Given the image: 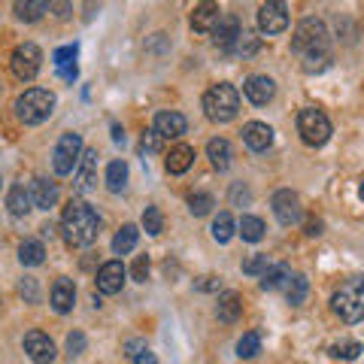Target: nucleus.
<instances>
[{
  "instance_id": "7c9ffc66",
  "label": "nucleus",
  "mask_w": 364,
  "mask_h": 364,
  "mask_svg": "<svg viewBox=\"0 0 364 364\" xmlns=\"http://www.w3.org/2000/svg\"><path fill=\"white\" fill-rule=\"evenodd\" d=\"M49 6L52 4H46V0H28V4H21V0H18L13 9H16V16L21 21H37L43 13H49Z\"/></svg>"
},
{
  "instance_id": "bb28decb",
  "label": "nucleus",
  "mask_w": 364,
  "mask_h": 364,
  "mask_svg": "<svg viewBox=\"0 0 364 364\" xmlns=\"http://www.w3.org/2000/svg\"><path fill=\"white\" fill-rule=\"evenodd\" d=\"M306 291H310V279L304 273H291L289 282H286V298L291 306H301L306 301Z\"/></svg>"
},
{
  "instance_id": "e433bc0d",
  "label": "nucleus",
  "mask_w": 364,
  "mask_h": 364,
  "mask_svg": "<svg viewBox=\"0 0 364 364\" xmlns=\"http://www.w3.org/2000/svg\"><path fill=\"white\" fill-rule=\"evenodd\" d=\"M76 46H61L58 52L52 55V61H55V67H58V70H67V67H76L73 61H76Z\"/></svg>"
},
{
  "instance_id": "6ab92c4d",
  "label": "nucleus",
  "mask_w": 364,
  "mask_h": 364,
  "mask_svg": "<svg viewBox=\"0 0 364 364\" xmlns=\"http://www.w3.org/2000/svg\"><path fill=\"white\" fill-rule=\"evenodd\" d=\"M219 18H222L219 4H210V0H207V4H198L195 6V13H191V28H195L198 33H210Z\"/></svg>"
},
{
  "instance_id": "2f4dec72",
  "label": "nucleus",
  "mask_w": 364,
  "mask_h": 364,
  "mask_svg": "<svg viewBox=\"0 0 364 364\" xmlns=\"http://www.w3.org/2000/svg\"><path fill=\"white\" fill-rule=\"evenodd\" d=\"M237 234V225H234V219H231V213H219L213 219V237L219 243H228L231 237Z\"/></svg>"
},
{
  "instance_id": "20e7f679",
  "label": "nucleus",
  "mask_w": 364,
  "mask_h": 364,
  "mask_svg": "<svg viewBox=\"0 0 364 364\" xmlns=\"http://www.w3.org/2000/svg\"><path fill=\"white\" fill-rule=\"evenodd\" d=\"M203 109H207V119L215 124H225L237 116L240 109V95L231 82H215L207 95H203Z\"/></svg>"
},
{
  "instance_id": "cd10ccee",
  "label": "nucleus",
  "mask_w": 364,
  "mask_h": 364,
  "mask_svg": "<svg viewBox=\"0 0 364 364\" xmlns=\"http://www.w3.org/2000/svg\"><path fill=\"white\" fill-rule=\"evenodd\" d=\"M18 261L25 267H37V264H43L46 261V246L40 243V240H25L18 246Z\"/></svg>"
},
{
  "instance_id": "7ed1b4c3",
  "label": "nucleus",
  "mask_w": 364,
  "mask_h": 364,
  "mask_svg": "<svg viewBox=\"0 0 364 364\" xmlns=\"http://www.w3.org/2000/svg\"><path fill=\"white\" fill-rule=\"evenodd\" d=\"M331 310L343 318V322L355 325L364 318V277H352L334 291Z\"/></svg>"
},
{
  "instance_id": "c756f323",
  "label": "nucleus",
  "mask_w": 364,
  "mask_h": 364,
  "mask_svg": "<svg viewBox=\"0 0 364 364\" xmlns=\"http://www.w3.org/2000/svg\"><path fill=\"white\" fill-rule=\"evenodd\" d=\"M124 182H128V164L124 161H109V167H107V188L112 191V195H119V191L124 188Z\"/></svg>"
},
{
  "instance_id": "473e14b6",
  "label": "nucleus",
  "mask_w": 364,
  "mask_h": 364,
  "mask_svg": "<svg viewBox=\"0 0 364 364\" xmlns=\"http://www.w3.org/2000/svg\"><path fill=\"white\" fill-rule=\"evenodd\" d=\"M261 352V334L258 331H249L240 337V343H237V355L240 358H255Z\"/></svg>"
},
{
  "instance_id": "a211bd4d",
  "label": "nucleus",
  "mask_w": 364,
  "mask_h": 364,
  "mask_svg": "<svg viewBox=\"0 0 364 364\" xmlns=\"http://www.w3.org/2000/svg\"><path fill=\"white\" fill-rule=\"evenodd\" d=\"M73 304H76V286H73V279H55V286H52V306H55V313H70L73 310Z\"/></svg>"
},
{
  "instance_id": "5701e85b",
  "label": "nucleus",
  "mask_w": 364,
  "mask_h": 364,
  "mask_svg": "<svg viewBox=\"0 0 364 364\" xmlns=\"http://www.w3.org/2000/svg\"><path fill=\"white\" fill-rule=\"evenodd\" d=\"M207 155L215 170H228L231 167V143L225 140V136H215V140L207 143Z\"/></svg>"
},
{
  "instance_id": "4be33fe9",
  "label": "nucleus",
  "mask_w": 364,
  "mask_h": 364,
  "mask_svg": "<svg viewBox=\"0 0 364 364\" xmlns=\"http://www.w3.org/2000/svg\"><path fill=\"white\" fill-rule=\"evenodd\" d=\"M164 164H167V173H173V176L186 173V170L195 164V149H191V146H176V149H170Z\"/></svg>"
},
{
  "instance_id": "dca6fc26",
  "label": "nucleus",
  "mask_w": 364,
  "mask_h": 364,
  "mask_svg": "<svg viewBox=\"0 0 364 364\" xmlns=\"http://www.w3.org/2000/svg\"><path fill=\"white\" fill-rule=\"evenodd\" d=\"M215 46H222V49H231V46L237 43V37H240V18L231 16V13H222V18L215 21V28L210 31Z\"/></svg>"
},
{
  "instance_id": "393cba45",
  "label": "nucleus",
  "mask_w": 364,
  "mask_h": 364,
  "mask_svg": "<svg viewBox=\"0 0 364 364\" xmlns=\"http://www.w3.org/2000/svg\"><path fill=\"white\" fill-rule=\"evenodd\" d=\"M136 240H140V231H136V225H122L119 234L112 237V252H116V255H128V252H134Z\"/></svg>"
},
{
  "instance_id": "f8f14e48",
  "label": "nucleus",
  "mask_w": 364,
  "mask_h": 364,
  "mask_svg": "<svg viewBox=\"0 0 364 364\" xmlns=\"http://www.w3.org/2000/svg\"><path fill=\"white\" fill-rule=\"evenodd\" d=\"M161 140H179L182 134L188 131V122H186V116L182 112H176V109H161L155 116V128H152Z\"/></svg>"
},
{
  "instance_id": "c85d7f7f",
  "label": "nucleus",
  "mask_w": 364,
  "mask_h": 364,
  "mask_svg": "<svg viewBox=\"0 0 364 364\" xmlns=\"http://www.w3.org/2000/svg\"><path fill=\"white\" fill-rule=\"evenodd\" d=\"M237 231H240V237L246 243H258L261 237H264V222H261L258 215H243L240 225H237Z\"/></svg>"
},
{
  "instance_id": "f257e3e1",
  "label": "nucleus",
  "mask_w": 364,
  "mask_h": 364,
  "mask_svg": "<svg viewBox=\"0 0 364 364\" xmlns=\"http://www.w3.org/2000/svg\"><path fill=\"white\" fill-rule=\"evenodd\" d=\"M328 46H331V37H328V28L322 18H304L298 28H294L291 37V49L304 58V70H325L328 67Z\"/></svg>"
},
{
  "instance_id": "b1692460",
  "label": "nucleus",
  "mask_w": 364,
  "mask_h": 364,
  "mask_svg": "<svg viewBox=\"0 0 364 364\" xmlns=\"http://www.w3.org/2000/svg\"><path fill=\"white\" fill-rule=\"evenodd\" d=\"M6 207L13 215H28L33 210V200H31V191L25 186H13L6 195Z\"/></svg>"
},
{
  "instance_id": "a878e982",
  "label": "nucleus",
  "mask_w": 364,
  "mask_h": 364,
  "mask_svg": "<svg viewBox=\"0 0 364 364\" xmlns=\"http://www.w3.org/2000/svg\"><path fill=\"white\" fill-rule=\"evenodd\" d=\"M289 277H291L289 264H270L264 273H261V289H264V291L282 289V286H286V282H289Z\"/></svg>"
},
{
  "instance_id": "6e6552de",
  "label": "nucleus",
  "mask_w": 364,
  "mask_h": 364,
  "mask_svg": "<svg viewBox=\"0 0 364 364\" xmlns=\"http://www.w3.org/2000/svg\"><path fill=\"white\" fill-rule=\"evenodd\" d=\"M9 64H13V73L18 79L31 82V79L40 73V67H43V52L33 43H21L18 49L13 52V61H9Z\"/></svg>"
},
{
  "instance_id": "f704fd0d",
  "label": "nucleus",
  "mask_w": 364,
  "mask_h": 364,
  "mask_svg": "<svg viewBox=\"0 0 364 364\" xmlns=\"http://www.w3.org/2000/svg\"><path fill=\"white\" fill-rule=\"evenodd\" d=\"M213 207H215V200H213V195H207V191H198V195H191V198H188V210H191V215H207Z\"/></svg>"
},
{
  "instance_id": "aec40b11",
  "label": "nucleus",
  "mask_w": 364,
  "mask_h": 364,
  "mask_svg": "<svg viewBox=\"0 0 364 364\" xmlns=\"http://www.w3.org/2000/svg\"><path fill=\"white\" fill-rule=\"evenodd\" d=\"M215 316L222 318L225 325H234L237 318L243 316V301L237 291H222L219 294V304H215Z\"/></svg>"
},
{
  "instance_id": "f03ea898",
  "label": "nucleus",
  "mask_w": 364,
  "mask_h": 364,
  "mask_svg": "<svg viewBox=\"0 0 364 364\" xmlns=\"http://www.w3.org/2000/svg\"><path fill=\"white\" fill-rule=\"evenodd\" d=\"M61 231L70 246H91L100 234V215L85 200H70L61 215Z\"/></svg>"
},
{
  "instance_id": "de8ad7c7",
  "label": "nucleus",
  "mask_w": 364,
  "mask_h": 364,
  "mask_svg": "<svg viewBox=\"0 0 364 364\" xmlns=\"http://www.w3.org/2000/svg\"><path fill=\"white\" fill-rule=\"evenodd\" d=\"M306 234H310V237L322 234V219H310V222H306Z\"/></svg>"
},
{
  "instance_id": "ddd939ff",
  "label": "nucleus",
  "mask_w": 364,
  "mask_h": 364,
  "mask_svg": "<svg viewBox=\"0 0 364 364\" xmlns=\"http://www.w3.org/2000/svg\"><path fill=\"white\" fill-rule=\"evenodd\" d=\"M25 352L33 364H52L55 361V343L49 340V334H43V331L25 334Z\"/></svg>"
},
{
  "instance_id": "09e8293b",
  "label": "nucleus",
  "mask_w": 364,
  "mask_h": 364,
  "mask_svg": "<svg viewBox=\"0 0 364 364\" xmlns=\"http://www.w3.org/2000/svg\"><path fill=\"white\" fill-rule=\"evenodd\" d=\"M112 140H116V143H124V131L119 128V124H112Z\"/></svg>"
},
{
  "instance_id": "423d86ee",
  "label": "nucleus",
  "mask_w": 364,
  "mask_h": 364,
  "mask_svg": "<svg viewBox=\"0 0 364 364\" xmlns=\"http://www.w3.org/2000/svg\"><path fill=\"white\" fill-rule=\"evenodd\" d=\"M298 134L304 136L306 146H325L328 136H331V122L322 109L306 107L298 112Z\"/></svg>"
},
{
  "instance_id": "72a5a7b5",
  "label": "nucleus",
  "mask_w": 364,
  "mask_h": 364,
  "mask_svg": "<svg viewBox=\"0 0 364 364\" xmlns=\"http://www.w3.org/2000/svg\"><path fill=\"white\" fill-rule=\"evenodd\" d=\"M143 231L152 234V237H158L164 231V215H161V210H158V207H146V213H143Z\"/></svg>"
},
{
  "instance_id": "0eeeda50",
  "label": "nucleus",
  "mask_w": 364,
  "mask_h": 364,
  "mask_svg": "<svg viewBox=\"0 0 364 364\" xmlns=\"http://www.w3.org/2000/svg\"><path fill=\"white\" fill-rule=\"evenodd\" d=\"M79 158H82V136L79 134H61V140L55 143V152H52V167L58 176L73 173Z\"/></svg>"
},
{
  "instance_id": "2eb2a0df",
  "label": "nucleus",
  "mask_w": 364,
  "mask_h": 364,
  "mask_svg": "<svg viewBox=\"0 0 364 364\" xmlns=\"http://www.w3.org/2000/svg\"><path fill=\"white\" fill-rule=\"evenodd\" d=\"M243 95L252 100L255 107H264V104H270V100H273V95H277V85H273L270 76L255 73V76H249L243 82Z\"/></svg>"
},
{
  "instance_id": "39448f33",
  "label": "nucleus",
  "mask_w": 364,
  "mask_h": 364,
  "mask_svg": "<svg viewBox=\"0 0 364 364\" xmlns=\"http://www.w3.org/2000/svg\"><path fill=\"white\" fill-rule=\"evenodd\" d=\"M55 109V95L46 88H28L16 100V116L25 124H43Z\"/></svg>"
},
{
  "instance_id": "4468645a",
  "label": "nucleus",
  "mask_w": 364,
  "mask_h": 364,
  "mask_svg": "<svg viewBox=\"0 0 364 364\" xmlns=\"http://www.w3.org/2000/svg\"><path fill=\"white\" fill-rule=\"evenodd\" d=\"M124 277H128V270H124L122 261H107V264L97 270V277H95L97 291L100 294H116V291H122Z\"/></svg>"
},
{
  "instance_id": "37998d69",
  "label": "nucleus",
  "mask_w": 364,
  "mask_h": 364,
  "mask_svg": "<svg viewBox=\"0 0 364 364\" xmlns=\"http://www.w3.org/2000/svg\"><path fill=\"white\" fill-rule=\"evenodd\" d=\"M131 273H134V279L136 282H146V277H149V258L146 255H140L134 261V267H131Z\"/></svg>"
},
{
  "instance_id": "f3484780",
  "label": "nucleus",
  "mask_w": 364,
  "mask_h": 364,
  "mask_svg": "<svg viewBox=\"0 0 364 364\" xmlns=\"http://www.w3.org/2000/svg\"><path fill=\"white\" fill-rule=\"evenodd\" d=\"M243 143L252 152H264V149H270V143H273V128L264 124V122H249L243 128Z\"/></svg>"
},
{
  "instance_id": "58836bf2",
  "label": "nucleus",
  "mask_w": 364,
  "mask_h": 364,
  "mask_svg": "<svg viewBox=\"0 0 364 364\" xmlns=\"http://www.w3.org/2000/svg\"><path fill=\"white\" fill-rule=\"evenodd\" d=\"M234 52L237 55H243V58H246V55H255L258 52V40L252 37V33H240V37H237V43H234Z\"/></svg>"
},
{
  "instance_id": "1a4fd4ad",
  "label": "nucleus",
  "mask_w": 364,
  "mask_h": 364,
  "mask_svg": "<svg viewBox=\"0 0 364 364\" xmlns=\"http://www.w3.org/2000/svg\"><path fill=\"white\" fill-rule=\"evenodd\" d=\"M73 188L82 195L97 188V149H82V158L73 170Z\"/></svg>"
},
{
  "instance_id": "49530a36",
  "label": "nucleus",
  "mask_w": 364,
  "mask_h": 364,
  "mask_svg": "<svg viewBox=\"0 0 364 364\" xmlns=\"http://www.w3.org/2000/svg\"><path fill=\"white\" fill-rule=\"evenodd\" d=\"M131 364H158V358L152 355L149 349H146V352H140V355H136V358H131Z\"/></svg>"
},
{
  "instance_id": "3c124183",
  "label": "nucleus",
  "mask_w": 364,
  "mask_h": 364,
  "mask_svg": "<svg viewBox=\"0 0 364 364\" xmlns=\"http://www.w3.org/2000/svg\"><path fill=\"white\" fill-rule=\"evenodd\" d=\"M358 195H361V200H364V179H361V188H358Z\"/></svg>"
},
{
  "instance_id": "412c9836",
  "label": "nucleus",
  "mask_w": 364,
  "mask_h": 364,
  "mask_svg": "<svg viewBox=\"0 0 364 364\" xmlns=\"http://www.w3.org/2000/svg\"><path fill=\"white\" fill-rule=\"evenodd\" d=\"M31 200H33V207H40V210H52L55 200H58V186L49 179H33L31 182Z\"/></svg>"
},
{
  "instance_id": "ea45409f",
  "label": "nucleus",
  "mask_w": 364,
  "mask_h": 364,
  "mask_svg": "<svg viewBox=\"0 0 364 364\" xmlns=\"http://www.w3.org/2000/svg\"><path fill=\"white\" fill-rule=\"evenodd\" d=\"M18 291H21V298H25L28 304H37L40 301V289H37V279L33 277H25L18 282Z\"/></svg>"
},
{
  "instance_id": "9b49d317",
  "label": "nucleus",
  "mask_w": 364,
  "mask_h": 364,
  "mask_svg": "<svg viewBox=\"0 0 364 364\" xmlns=\"http://www.w3.org/2000/svg\"><path fill=\"white\" fill-rule=\"evenodd\" d=\"M258 28L264 31V33H282L289 28V9L286 4H261L258 9Z\"/></svg>"
},
{
  "instance_id": "9d476101",
  "label": "nucleus",
  "mask_w": 364,
  "mask_h": 364,
  "mask_svg": "<svg viewBox=\"0 0 364 364\" xmlns=\"http://www.w3.org/2000/svg\"><path fill=\"white\" fill-rule=\"evenodd\" d=\"M273 213H277V219H279V225H298L301 222V215H304V210H301V198L294 195V191H289V188H279L277 195H273Z\"/></svg>"
},
{
  "instance_id": "a19ab883",
  "label": "nucleus",
  "mask_w": 364,
  "mask_h": 364,
  "mask_svg": "<svg viewBox=\"0 0 364 364\" xmlns=\"http://www.w3.org/2000/svg\"><path fill=\"white\" fill-rule=\"evenodd\" d=\"M158 149H161V136H158L155 131H146L143 140H140V152H143V155H152V152H158Z\"/></svg>"
},
{
  "instance_id": "4c0bfd02",
  "label": "nucleus",
  "mask_w": 364,
  "mask_h": 364,
  "mask_svg": "<svg viewBox=\"0 0 364 364\" xmlns=\"http://www.w3.org/2000/svg\"><path fill=\"white\" fill-rule=\"evenodd\" d=\"M270 264H273V261L267 255H252V258L243 261V273H249V277H261V273H264Z\"/></svg>"
},
{
  "instance_id": "c9c22d12",
  "label": "nucleus",
  "mask_w": 364,
  "mask_h": 364,
  "mask_svg": "<svg viewBox=\"0 0 364 364\" xmlns=\"http://www.w3.org/2000/svg\"><path fill=\"white\" fill-rule=\"evenodd\" d=\"M358 352H361V343H355V340H343V343L331 346V355L337 361H352V358H358Z\"/></svg>"
},
{
  "instance_id": "79ce46f5",
  "label": "nucleus",
  "mask_w": 364,
  "mask_h": 364,
  "mask_svg": "<svg viewBox=\"0 0 364 364\" xmlns=\"http://www.w3.org/2000/svg\"><path fill=\"white\" fill-rule=\"evenodd\" d=\"M67 352H70V358L79 355V352H85V334L82 331H73L67 337Z\"/></svg>"
},
{
  "instance_id": "c03bdc74",
  "label": "nucleus",
  "mask_w": 364,
  "mask_h": 364,
  "mask_svg": "<svg viewBox=\"0 0 364 364\" xmlns=\"http://www.w3.org/2000/svg\"><path fill=\"white\" fill-rule=\"evenodd\" d=\"M195 289L198 291H219V279L215 277H200V279H195Z\"/></svg>"
},
{
  "instance_id": "8fccbe9b",
  "label": "nucleus",
  "mask_w": 364,
  "mask_h": 364,
  "mask_svg": "<svg viewBox=\"0 0 364 364\" xmlns=\"http://www.w3.org/2000/svg\"><path fill=\"white\" fill-rule=\"evenodd\" d=\"M43 237H49V240L55 237V225H52V222H49V225H43Z\"/></svg>"
},
{
  "instance_id": "a18cd8bd",
  "label": "nucleus",
  "mask_w": 364,
  "mask_h": 364,
  "mask_svg": "<svg viewBox=\"0 0 364 364\" xmlns=\"http://www.w3.org/2000/svg\"><path fill=\"white\" fill-rule=\"evenodd\" d=\"M140 352H146L143 340H128V343H124V355H128V358H136Z\"/></svg>"
}]
</instances>
